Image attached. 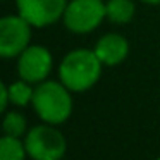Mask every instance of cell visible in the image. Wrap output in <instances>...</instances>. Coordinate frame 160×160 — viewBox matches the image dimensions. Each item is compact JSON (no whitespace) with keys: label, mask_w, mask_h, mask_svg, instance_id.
Masks as SVG:
<instances>
[{"label":"cell","mask_w":160,"mask_h":160,"mask_svg":"<svg viewBox=\"0 0 160 160\" xmlns=\"http://www.w3.org/2000/svg\"><path fill=\"white\" fill-rule=\"evenodd\" d=\"M102 60L95 50L76 48L66 53L59 64V79L72 93H83L93 88L102 76Z\"/></svg>","instance_id":"cell-1"},{"label":"cell","mask_w":160,"mask_h":160,"mask_svg":"<svg viewBox=\"0 0 160 160\" xmlns=\"http://www.w3.org/2000/svg\"><path fill=\"white\" fill-rule=\"evenodd\" d=\"M72 91L62 81H42L35 86L33 108L36 115L47 124L59 126L72 114Z\"/></svg>","instance_id":"cell-2"},{"label":"cell","mask_w":160,"mask_h":160,"mask_svg":"<svg viewBox=\"0 0 160 160\" xmlns=\"http://www.w3.org/2000/svg\"><path fill=\"white\" fill-rule=\"evenodd\" d=\"M24 145L31 160H62L67 152L64 134L53 124L35 126L26 132Z\"/></svg>","instance_id":"cell-3"},{"label":"cell","mask_w":160,"mask_h":160,"mask_svg":"<svg viewBox=\"0 0 160 160\" xmlns=\"http://www.w3.org/2000/svg\"><path fill=\"white\" fill-rule=\"evenodd\" d=\"M107 19L103 0H69L64 11L62 21L74 35L91 33Z\"/></svg>","instance_id":"cell-4"},{"label":"cell","mask_w":160,"mask_h":160,"mask_svg":"<svg viewBox=\"0 0 160 160\" xmlns=\"http://www.w3.org/2000/svg\"><path fill=\"white\" fill-rule=\"evenodd\" d=\"M33 26L22 16H4L0 19V55L2 59L19 57L29 47Z\"/></svg>","instance_id":"cell-5"},{"label":"cell","mask_w":160,"mask_h":160,"mask_svg":"<svg viewBox=\"0 0 160 160\" xmlns=\"http://www.w3.org/2000/svg\"><path fill=\"white\" fill-rule=\"evenodd\" d=\"M53 67V57L48 48L42 45H29L18 57V74L21 79L38 84L48 78Z\"/></svg>","instance_id":"cell-6"},{"label":"cell","mask_w":160,"mask_h":160,"mask_svg":"<svg viewBox=\"0 0 160 160\" xmlns=\"http://www.w3.org/2000/svg\"><path fill=\"white\" fill-rule=\"evenodd\" d=\"M16 4L19 16L33 28H47L62 19L67 0H16Z\"/></svg>","instance_id":"cell-7"},{"label":"cell","mask_w":160,"mask_h":160,"mask_svg":"<svg viewBox=\"0 0 160 160\" xmlns=\"http://www.w3.org/2000/svg\"><path fill=\"white\" fill-rule=\"evenodd\" d=\"M93 50L103 66H119L129 53V42L119 33H107L97 42Z\"/></svg>","instance_id":"cell-8"},{"label":"cell","mask_w":160,"mask_h":160,"mask_svg":"<svg viewBox=\"0 0 160 160\" xmlns=\"http://www.w3.org/2000/svg\"><path fill=\"white\" fill-rule=\"evenodd\" d=\"M107 19L114 24H128L132 21L136 12V4L132 0H108L105 2Z\"/></svg>","instance_id":"cell-9"},{"label":"cell","mask_w":160,"mask_h":160,"mask_svg":"<svg viewBox=\"0 0 160 160\" xmlns=\"http://www.w3.org/2000/svg\"><path fill=\"white\" fill-rule=\"evenodd\" d=\"M28 150L24 141L16 136L4 134L0 139V160H26Z\"/></svg>","instance_id":"cell-10"},{"label":"cell","mask_w":160,"mask_h":160,"mask_svg":"<svg viewBox=\"0 0 160 160\" xmlns=\"http://www.w3.org/2000/svg\"><path fill=\"white\" fill-rule=\"evenodd\" d=\"M9 88V98H11V103L16 107H26L33 102V93H35V88L31 86V83L21 79L19 81H12L11 84H7Z\"/></svg>","instance_id":"cell-11"},{"label":"cell","mask_w":160,"mask_h":160,"mask_svg":"<svg viewBox=\"0 0 160 160\" xmlns=\"http://www.w3.org/2000/svg\"><path fill=\"white\" fill-rule=\"evenodd\" d=\"M26 128H28V121L26 117L18 110H11L5 112L4 122H2V129H4V134L9 136H16V138H21L22 134H26Z\"/></svg>","instance_id":"cell-12"},{"label":"cell","mask_w":160,"mask_h":160,"mask_svg":"<svg viewBox=\"0 0 160 160\" xmlns=\"http://www.w3.org/2000/svg\"><path fill=\"white\" fill-rule=\"evenodd\" d=\"M11 103V98H9V88L5 83L0 84V108L2 112H7V107Z\"/></svg>","instance_id":"cell-13"},{"label":"cell","mask_w":160,"mask_h":160,"mask_svg":"<svg viewBox=\"0 0 160 160\" xmlns=\"http://www.w3.org/2000/svg\"><path fill=\"white\" fill-rule=\"evenodd\" d=\"M143 4H148V5H160V0H139Z\"/></svg>","instance_id":"cell-14"},{"label":"cell","mask_w":160,"mask_h":160,"mask_svg":"<svg viewBox=\"0 0 160 160\" xmlns=\"http://www.w3.org/2000/svg\"><path fill=\"white\" fill-rule=\"evenodd\" d=\"M157 160H160V157H158V158H157Z\"/></svg>","instance_id":"cell-15"}]
</instances>
